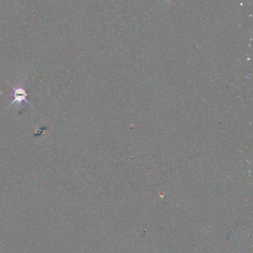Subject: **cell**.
<instances>
[{
	"instance_id": "obj_1",
	"label": "cell",
	"mask_w": 253,
	"mask_h": 253,
	"mask_svg": "<svg viewBox=\"0 0 253 253\" xmlns=\"http://www.w3.org/2000/svg\"><path fill=\"white\" fill-rule=\"evenodd\" d=\"M13 89H14V99L13 100V101H11V103L9 105V106L12 105L13 104H14L15 102H17L18 104H19V105H21V103L25 101V102H26L27 104H28L31 107H33L32 105H31V103H29V101L26 99L27 96H28V93H27L26 91H25L24 89L22 88V87H18V88L13 87Z\"/></svg>"
},
{
	"instance_id": "obj_2",
	"label": "cell",
	"mask_w": 253,
	"mask_h": 253,
	"mask_svg": "<svg viewBox=\"0 0 253 253\" xmlns=\"http://www.w3.org/2000/svg\"><path fill=\"white\" fill-rule=\"evenodd\" d=\"M166 1H169H169H170V0H166Z\"/></svg>"
}]
</instances>
